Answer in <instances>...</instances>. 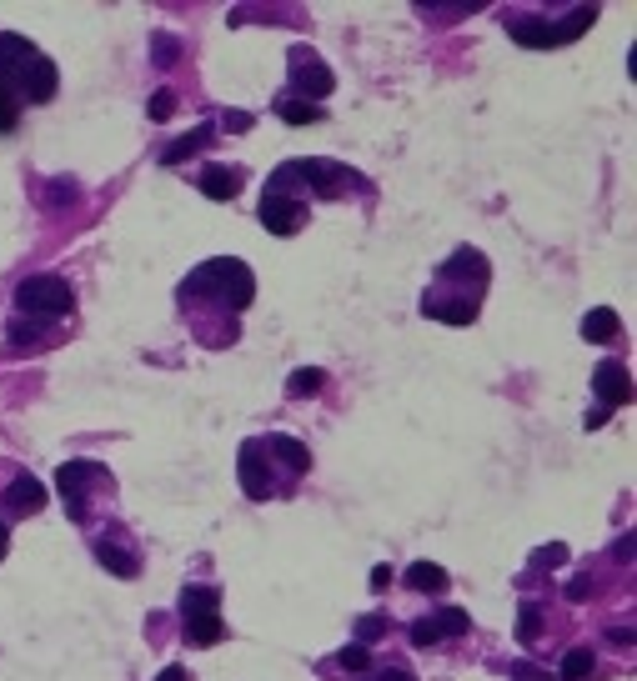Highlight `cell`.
Masks as SVG:
<instances>
[{"mask_svg":"<svg viewBox=\"0 0 637 681\" xmlns=\"http://www.w3.org/2000/svg\"><path fill=\"white\" fill-rule=\"evenodd\" d=\"M196 290H201V296H221L231 311H242V306H251V296H256L251 265L231 261V256H217V261H206L201 271H191V281L181 286V301H191Z\"/></svg>","mask_w":637,"mask_h":681,"instance_id":"6da1fadb","label":"cell"},{"mask_svg":"<svg viewBox=\"0 0 637 681\" xmlns=\"http://www.w3.org/2000/svg\"><path fill=\"white\" fill-rule=\"evenodd\" d=\"M292 186H296L292 165H281L276 176L267 181V201H261V226H267L271 236H292V231H302V226H306V206H302V201H292Z\"/></svg>","mask_w":637,"mask_h":681,"instance_id":"7a4b0ae2","label":"cell"},{"mask_svg":"<svg viewBox=\"0 0 637 681\" xmlns=\"http://www.w3.org/2000/svg\"><path fill=\"white\" fill-rule=\"evenodd\" d=\"M15 306H21V311H40V315H71L76 290H71V281H61V276H30V281H21V290H15Z\"/></svg>","mask_w":637,"mask_h":681,"instance_id":"3957f363","label":"cell"},{"mask_svg":"<svg viewBox=\"0 0 637 681\" xmlns=\"http://www.w3.org/2000/svg\"><path fill=\"white\" fill-rule=\"evenodd\" d=\"M292 86L302 90V96H332V71L317 61V55L306 51V46H296L292 51Z\"/></svg>","mask_w":637,"mask_h":681,"instance_id":"277c9868","label":"cell"},{"mask_svg":"<svg viewBox=\"0 0 637 681\" xmlns=\"http://www.w3.org/2000/svg\"><path fill=\"white\" fill-rule=\"evenodd\" d=\"M236 471H242V486H246V496H256V501H267V496H271L267 441H246V446H242V461H236Z\"/></svg>","mask_w":637,"mask_h":681,"instance_id":"5b68a950","label":"cell"},{"mask_svg":"<svg viewBox=\"0 0 637 681\" xmlns=\"http://www.w3.org/2000/svg\"><path fill=\"white\" fill-rule=\"evenodd\" d=\"M90 476H101V467H90V461H65V467L55 471L61 496H65V506H71V517H86V486H90Z\"/></svg>","mask_w":637,"mask_h":681,"instance_id":"8992f818","label":"cell"},{"mask_svg":"<svg viewBox=\"0 0 637 681\" xmlns=\"http://www.w3.org/2000/svg\"><path fill=\"white\" fill-rule=\"evenodd\" d=\"M292 171H296V181H306V186L317 190V196H332L336 186H346V181H357L346 165H336V161H292Z\"/></svg>","mask_w":637,"mask_h":681,"instance_id":"52a82bcc","label":"cell"},{"mask_svg":"<svg viewBox=\"0 0 637 681\" xmlns=\"http://www.w3.org/2000/svg\"><path fill=\"white\" fill-rule=\"evenodd\" d=\"M592 386H598V396L607 406H623L627 396H633V386H627V371H623V361H602L598 366V376H592Z\"/></svg>","mask_w":637,"mask_h":681,"instance_id":"ba28073f","label":"cell"},{"mask_svg":"<svg viewBox=\"0 0 637 681\" xmlns=\"http://www.w3.org/2000/svg\"><path fill=\"white\" fill-rule=\"evenodd\" d=\"M5 506H11V511H40V506H46V486H40L36 476H15L11 486H5Z\"/></svg>","mask_w":637,"mask_h":681,"instance_id":"9c48e42d","label":"cell"},{"mask_svg":"<svg viewBox=\"0 0 637 681\" xmlns=\"http://www.w3.org/2000/svg\"><path fill=\"white\" fill-rule=\"evenodd\" d=\"M267 451L276 456L286 471H296V476H302V471H311V451H306L302 441H292V436H267Z\"/></svg>","mask_w":637,"mask_h":681,"instance_id":"30bf717a","label":"cell"},{"mask_svg":"<svg viewBox=\"0 0 637 681\" xmlns=\"http://www.w3.org/2000/svg\"><path fill=\"white\" fill-rule=\"evenodd\" d=\"M407 586L412 592H427V596H442L446 592V571L437 561H412L407 567Z\"/></svg>","mask_w":637,"mask_h":681,"instance_id":"8fae6325","label":"cell"},{"mask_svg":"<svg viewBox=\"0 0 637 681\" xmlns=\"http://www.w3.org/2000/svg\"><path fill=\"white\" fill-rule=\"evenodd\" d=\"M221 636H226V626H221V617H217V611L186 617V642H191V646H217Z\"/></svg>","mask_w":637,"mask_h":681,"instance_id":"7c38bea8","label":"cell"},{"mask_svg":"<svg viewBox=\"0 0 637 681\" xmlns=\"http://www.w3.org/2000/svg\"><path fill=\"white\" fill-rule=\"evenodd\" d=\"M206 140H211V130H206V126L186 130V136H181V140H171L166 151H161V165H181V161H186V156H196V151H201Z\"/></svg>","mask_w":637,"mask_h":681,"instance_id":"4fadbf2b","label":"cell"},{"mask_svg":"<svg viewBox=\"0 0 637 681\" xmlns=\"http://www.w3.org/2000/svg\"><path fill=\"white\" fill-rule=\"evenodd\" d=\"M96 556H101V567L115 571V576H136V556L126 551V546H115V542H96Z\"/></svg>","mask_w":637,"mask_h":681,"instance_id":"5bb4252c","label":"cell"},{"mask_svg":"<svg viewBox=\"0 0 637 681\" xmlns=\"http://www.w3.org/2000/svg\"><path fill=\"white\" fill-rule=\"evenodd\" d=\"M512 36L522 40V46H532V51L557 46V40H552V26H542V21H512Z\"/></svg>","mask_w":637,"mask_h":681,"instance_id":"9a60e30c","label":"cell"},{"mask_svg":"<svg viewBox=\"0 0 637 681\" xmlns=\"http://www.w3.org/2000/svg\"><path fill=\"white\" fill-rule=\"evenodd\" d=\"M592 21H598V11H592V5H582V11H573L562 26H552V40H557V46H567V40H577L587 26H592Z\"/></svg>","mask_w":637,"mask_h":681,"instance_id":"2e32d148","label":"cell"},{"mask_svg":"<svg viewBox=\"0 0 637 681\" xmlns=\"http://www.w3.org/2000/svg\"><path fill=\"white\" fill-rule=\"evenodd\" d=\"M236 186H242V181L231 176V171H221V165L201 176V190L211 196V201H231V196H236Z\"/></svg>","mask_w":637,"mask_h":681,"instance_id":"e0dca14e","label":"cell"},{"mask_svg":"<svg viewBox=\"0 0 637 681\" xmlns=\"http://www.w3.org/2000/svg\"><path fill=\"white\" fill-rule=\"evenodd\" d=\"M276 111H281V121H292V126H311V121H321V105H311V101H276Z\"/></svg>","mask_w":637,"mask_h":681,"instance_id":"ac0fdd59","label":"cell"},{"mask_svg":"<svg viewBox=\"0 0 637 681\" xmlns=\"http://www.w3.org/2000/svg\"><path fill=\"white\" fill-rule=\"evenodd\" d=\"M617 336V315L612 311H592L582 321V340H612Z\"/></svg>","mask_w":637,"mask_h":681,"instance_id":"d6986e66","label":"cell"},{"mask_svg":"<svg viewBox=\"0 0 637 681\" xmlns=\"http://www.w3.org/2000/svg\"><path fill=\"white\" fill-rule=\"evenodd\" d=\"M437 631H442V636H467V611H462V606H442V611H437Z\"/></svg>","mask_w":637,"mask_h":681,"instance_id":"ffe728a7","label":"cell"},{"mask_svg":"<svg viewBox=\"0 0 637 681\" xmlns=\"http://www.w3.org/2000/svg\"><path fill=\"white\" fill-rule=\"evenodd\" d=\"M592 661H598V656L587 652V646H577V652H567V656H562V681H582L587 671H592Z\"/></svg>","mask_w":637,"mask_h":681,"instance_id":"44dd1931","label":"cell"},{"mask_svg":"<svg viewBox=\"0 0 637 681\" xmlns=\"http://www.w3.org/2000/svg\"><path fill=\"white\" fill-rule=\"evenodd\" d=\"M321 381H327V376H321L317 366H306V371H296V376H292V391L296 396H311V391H321Z\"/></svg>","mask_w":637,"mask_h":681,"instance_id":"7402d4cb","label":"cell"},{"mask_svg":"<svg viewBox=\"0 0 637 681\" xmlns=\"http://www.w3.org/2000/svg\"><path fill=\"white\" fill-rule=\"evenodd\" d=\"M537 631H542V617H537V606H527L517 617V642H537Z\"/></svg>","mask_w":637,"mask_h":681,"instance_id":"603a6c76","label":"cell"},{"mask_svg":"<svg viewBox=\"0 0 637 681\" xmlns=\"http://www.w3.org/2000/svg\"><path fill=\"white\" fill-rule=\"evenodd\" d=\"M146 111H151V121H166V115L176 111V96H171V90H156L151 101H146Z\"/></svg>","mask_w":637,"mask_h":681,"instance_id":"cb8c5ba5","label":"cell"},{"mask_svg":"<svg viewBox=\"0 0 637 681\" xmlns=\"http://www.w3.org/2000/svg\"><path fill=\"white\" fill-rule=\"evenodd\" d=\"M336 661H342L346 671H367V661H371V656H367V646H346V652L336 656Z\"/></svg>","mask_w":637,"mask_h":681,"instance_id":"d4e9b609","label":"cell"},{"mask_svg":"<svg viewBox=\"0 0 637 681\" xmlns=\"http://www.w3.org/2000/svg\"><path fill=\"white\" fill-rule=\"evenodd\" d=\"M382 631H386L382 617H361V621H357V642H377Z\"/></svg>","mask_w":637,"mask_h":681,"instance_id":"484cf974","label":"cell"},{"mask_svg":"<svg viewBox=\"0 0 637 681\" xmlns=\"http://www.w3.org/2000/svg\"><path fill=\"white\" fill-rule=\"evenodd\" d=\"M437 636H442V631H437V621H432V617H427V621H417V626H412V642H417V646H432Z\"/></svg>","mask_w":637,"mask_h":681,"instance_id":"4316f807","label":"cell"},{"mask_svg":"<svg viewBox=\"0 0 637 681\" xmlns=\"http://www.w3.org/2000/svg\"><path fill=\"white\" fill-rule=\"evenodd\" d=\"M557 561H567V546H542V551H537V567L542 571H552Z\"/></svg>","mask_w":637,"mask_h":681,"instance_id":"83f0119b","label":"cell"},{"mask_svg":"<svg viewBox=\"0 0 637 681\" xmlns=\"http://www.w3.org/2000/svg\"><path fill=\"white\" fill-rule=\"evenodd\" d=\"M30 340H40V331H36V326H21V321H15V326H11V346H30Z\"/></svg>","mask_w":637,"mask_h":681,"instance_id":"f1b7e54d","label":"cell"},{"mask_svg":"<svg viewBox=\"0 0 637 681\" xmlns=\"http://www.w3.org/2000/svg\"><path fill=\"white\" fill-rule=\"evenodd\" d=\"M156 65H176V40H156Z\"/></svg>","mask_w":637,"mask_h":681,"instance_id":"f546056e","label":"cell"},{"mask_svg":"<svg viewBox=\"0 0 637 681\" xmlns=\"http://www.w3.org/2000/svg\"><path fill=\"white\" fill-rule=\"evenodd\" d=\"M246 126H251V115L246 111H226V130H246Z\"/></svg>","mask_w":637,"mask_h":681,"instance_id":"4dcf8cb0","label":"cell"},{"mask_svg":"<svg viewBox=\"0 0 637 681\" xmlns=\"http://www.w3.org/2000/svg\"><path fill=\"white\" fill-rule=\"evenodd\" d=\"M382 681H417V677H412V667H386Z\"/></svg>","mask_w":637,"mask_h":681,"instance_id":"1f68e13d","label":"cell"},{"mask_svg":"<svg viewBox=\"0 0 637 681\" xmlns=\"http://www.w3.org/2000/svg\"><path fill=\"white\" fill-rule=\"evenodd\" d=\"M156 681H191V671H186V667H166Z\"/></svg>","mask_w":637,"mask_h":681,"instance_id":"d6a6232c","label":"cell"},{"mask_svg":"<svg viewBox=\"0 0 637 681\" xmlns=\"http://www.w3.org/2000/svg\"><path fill=\"white\" fill-rule=\"evenodd\" d=\"M386 581H392V567H377V571H371V592H382Z\"/></svg>","mask_w":637,"mask_h":681,"instance_id":"836d02e7","label":"cell"},{"mask_svg":"<svg viewBox=\"0 0 637 681\" xmlns=\"http://www.w3.org/2000/svg\"><path fill=\"white\" fill-rule=\"evenodd\" d=\"M607 416H612V406H602V411H587V431H598Z\"/></svg>","mask_w":637,"mask_h":681,"instance_id":"e575fe53","label":"cell"},{"mask_svg":"<svg viewBox=\"0 0 637 681\" xmlns=\"http://www.w3.org/2000/svg\"><path fill=\"white\" fill-rule=\"evenodd\" d=\"M5 546H11V536H5V526H0V556H5Z\"/></svg>","mask_w":637,"mask_h":681,"instance_id":"d590c367","label":"cell"}]
</instances>
